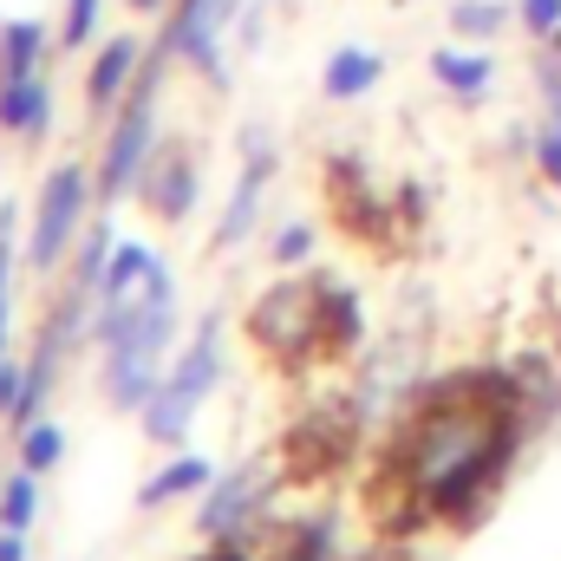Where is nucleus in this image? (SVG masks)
Listing matches in <instances>:
<instances>
[{
    "mask_svg": "<svg viewBox=\"0 0 561 561\" xmlns=\"http://www.w3.org/2000/svg\"><path fill=\"white\" fill-rule=\"evenodd\" d=\"M131 7H138V13H157V7H163V0H131Z\"/></svg>",
    "mask_w": 561,
    "mask_h": 561,
    "instance_id": "nucleus-34",
    "label": "nucleus"
},
{
    "mask_svg": "<svg viewBox=\"0 0 561 561\" xmlns=\"http://www.w3.org/2000/svg\"><path fill=\"white\" fill-rule=\"evenodd\" d=\"M163 66H170V53L157 46L150 59H144L138 85H131V99H125V112H118V125H112V144H105V163H99V190L105 196H131L144 176V163H150V150H157V92H163Z\"/></svg>",
    "mask_w": 561,
    "mask_h": 561,
    "instance_id": "nucleus-5",
    "label": "nucleus"
},
{
    "mask_svg": "<svg viewBox=\"0 0 561 561\" xmlns=\"http://www.w3.org/2000/svg\"><path fill=\"white\" fill-rule=\"evenodd\" d=\"M79 216H85V170L79 163H59L46 183H39V209H33V229H26V262L39 275H53L79 236Z\"/></svg>",
    "mask_w": 561,
    "mask_h": 561,
    "instance_id": "nucleus-7",
    "label": "nucleus"
},
{
    "mask_svg": "<svg viewBox=\"0 0 561 561\" xmlns=\"http://www.w3.org/2000/svg\"><path fill=\"white\" fill-rule=\"evenodd\" d=\"M203 561H249V556H242L236 542H222V549H209V556H203Z\"/></svg>",
    "mask_w": 561,
    "mask_h": 561,
    "instance_id": "nucleus-31",
    "label": "nucleus"
},
{
    "mask_svg": "<svg viewBox=\"0 0 561 561\" xmlns=\"http://www.w3.org/2000/svg\"><path fill=\"white\" fill-rule=\"evenodd\" d=\"M431 79L450 92V99H483L490 85H496V59L483 53V46H437L431 53Z\"/></svg>",
    "mask_w": 561,
    "mask_h": 561,
    "instance_id": "nucleus-13",
    "label": "nucleus"
},
{
    "mask_svg": "<svg viewBox=\"0 0 561 561\" xmlns=\"http://www.w3.org/2000/svg\"><path fill=\"white\" fill-rule=\"evenodd\" d=\"M176 333V280L157 262L138 280V294L125 300H99L92 313V340L105 346V392L118 412H144L150 392L163 386V353Z\"/></svg>",
    "mask_w": 561,
    "mask_h": 561,
    "instance_id": "nucleus-2",
    "label": "nucleus"
},
{
    "mask_svg": "<svg viewBox=\"0 0 561 561\" xmlns=\"http://www.w3.org/2000/svg\"><path fill=\"white\" fill-rule=\"evenodd\" d=\"M0 561H26V529H0Z\"/></svg>",
    "mask_w": 561,
    "mask_h": 561,
    "instance_id": "nucleus-30",
    "label": "nucleus"
},
{
    "mask_svg": "<svg viewBox=\"0 0 561 561\" xmlns=\"http://www.w3.org/2000/svg\"><path fill=\"white\" fill-rule=\"evenodd\" d=\"M33 516H39V477L20 463V470L0 483V529H33Z\"/></svg>",
    "mask_w": 561,
    "mask_h": 561,
    "instance_id": "nucleus-22",
    "label": "nucleus"
},
{
    "mask_svg": "<svg viewBox=\"0 0 561 561\" xmlns=\"http://www.w3.org/2000/svg\"><path fill=\"white\" fill-rule=\"evenodd\" d=\"M7 275H13V209H0V359H7Z\"/></svg>",
    "mask_w": 561,
    "mask_h": 561,
    "instance_id": "nucleus-28",
    "label": "nucleus"
},
{
    "mask_svg": "<svg viewBox=\"0 0 561 561\" xmlns=\"http://www.w3.org/2000/svg\"><path fill=\"white\" fill-rule=\"evenodd\" d=\"M516 26L529 39H556L561 33V0H516Z\"/></svg>",
    "mask_w": 561,
    "mask_h": 561,
    "instance_id": "nucleus-25",
    "label": "nucleus"
},
{
    "mask_svg": "<svg viewBox=\"0 0 561 561\" xmlns=\"http://www.w3.org/2000/svg\"><path fill=\"white\" fill-rule=\"evenodd\" d=\"M20 386H26V366H13V359H0V419L13 412V399H20Z\"/></svg>",
    "mask_w": 561,
    "mask_h": 561,
    "instance_id": "nucleus-29",
    "label": "nucleus"
},
{
    "mask_svg": "<svg viewBox=\"0 0 561 561\" xmlns=\"http://www.w3.org/2000/svg\"><path fill=\"white\" fill-rule=\"evenodd\" d=\"M268 496H275V470H268V463H242V470L216 477V483L203 490V503H196V536H209V542H242V536L255 529V516L268 510Z\"/></svg>",
    "mask_w": 561,
    "mask_h": 561,
    "instance_id": "nucleus-8",
    "label": "nucleus"
},
{
    "mask_svg": "<svg viewBox=\"0 0 561 561\" xmlns=\"http://www.w3.org/2000/svg\"><path fill=\"white\" fill-rule=\"evenodd\" d=\"M144 203L163 216V222H183L190 209H196V157L183 150V144H163V150H150V163H144Z\"/></svg>",
    "mask_w": 561,
    "mask_h": 561,
    "instance_id": "nucleus-10",
    "label": "nucleus"
},
{
    "mask_svg": "<svg viewBox=\"0 0 561 561\" xmlns=\"http://www.w3.org/2000/svg\"><path fill=\"white\" fill-rule=\"evenodd\" d=\"M536 85H542V125H536V144L529 150H536V170L561 190V66L556 59L536 66Z\"/></svg>",
    "mask_w": 561,
    "mask_h": 561,
    "instance_id": "nucleus-15",
    "label": "nucleus"
},
{
    "mask_svg": "<svg viewBox=\"0 0 561 561\" xmlns=\"http://www.w3.org/2000/svg\"><path fill=\"white\" fill-rule=\"evenodd\" d=\"M216 379H222V313H209L203 327H196V340L170 359V373H163V386L150 392V405H144V437L150 444H176L190 419H196V405L216 392Z\"/></svg>",
    "mask_w": 561,
    "mask_h": 561,
    "instance_id": "nucleus-3",
    "label": "nucleus"
},
{
    "mask_svg": "<svg viewBox=\"0 0 561 561\" xmlns=\"http://www.w3.org/2000/svg\"><path fill=\"white\" fill-rule=\"evenodd\" d=\"M216 483V463L209 457H170L150 483L138 490V510H163V503H183V496H196V490H209Z\"/></svg>",
    "mask_w": 561,
    "mask_h": 561,
    "instance_id": "nucleus-17",
    "label": "nucleus"
},
{
    "mask_svg": "<svg viewBox=\"0 0 561 561\" xmlns=\"http://www.w3.org/2000/svg\"><path fill=\"white\" fill-rule=\"evenodd\" d=\"M313 255V229L307 222H287L275 236V268H294V262H307Z\"/></svg>",
    "mask_w": 561,
    "mask_h": 561,
    "instance_id": "nucleus-26",
    "label": "nucleus"
},
{
    "mask_svg": "<svg viewBox=\"0 0 561 561\" xmlns=\"http://www.w3.org/2000/svg\"><path fill=\"white\" fill-rule=\"evenodd\" d=\"M340 561H399L392 549H359V556H340Z\"/></svg>",
    "mask_w": 561,
    "mask_h": 561,
    "instance_id": "nucleus-32",
    "label": "nucleus"
},
{
    "mask_svg": "<svg viewBox=\"0 0 561 561\" xmlns=\"http://www.w3.org/2000/svg\"><path fill=\"white\" fill-rule=\"evenodd\" d=\"M268 176H275V144L249 138V157H242V176H236V190H229V203H222V222H216V249H242L249 242V229H255V216H262V196H268Z\"/></svg>",
    "mask_w": 561,
    "mask_h": 561,
    "instance_id": "nucleus-9",
    "label": "nucleus"
},
{
    "mask_svg": "<svg viewBox=\"0 0 561 561\" xmlns=\"http://www.w3.org/2000/svg\"><path fill=\"white\" fill-rule=\"evenodd\" d=\"M157 268V255L144 249V242H118L112 249V262H105V275H99V300H125V294H138V280Z\"/></svg>",
    "mask_w": 561,
    "mask_h": 561,
    "instance_id": "nucleus-20",
    "label": "nucleus"
},
{
    "mask_svg": "<svg viewBox=\"0 0 561 561\" xmlns=\"http://www.w3.org/2000/svg\"><path fill=\"white\" fill-rule=\"evenodd\" d=\"M379 79H386V59H379L373 46H340V53H327L320 92H327L333 105H353V99H366Z\"/></svg>",
    "mask_w": 561,
    "mask_h": 561,
    "instance_id": "nucleus-14",
    "label": "nucleus"
},
{
    "mask_svg": "<svg viewBox=\"0 0 561 561\" xmlns=\"http://www.w3.org/2000/svg\"><path fill=\"white\" fill-rule=\"evenodd\" d=\"M516 392L503 379H450L424 392L392 437V496L405 523H463L516 457Z\"/></svg>",
    "mask_w": 561,
    "mask_h": 561,
    "instance_id": "nucleus-1",
    "label": "nucleus"
},
{
    "mask_svg": "<svg viewBox=\"0 0 561 561\" xmlns=\"http://www.w3.org/2000/svg\"><path fill=\"white\" fill-rule=\"evenodd\" d=\"M366 333V313L346 287H327V353H353Z\"/></svg>",
    "mask_w": 561,
    "mask_h": 561,
    "instance_id": "nucleus-21",
    "label": "nucleus"
},
{
    "mask_svg": "<svg viewBox=\"0 0 561 561\" xmlns=\"http://www.w3.org/2000/svg\"><path fill=\"white\" fill-rule=\"evenodd\" d=\"M138 72H144L138 33L105 39V46H99V59H92V72H85V105H92V112H112V105L138 85Z\"/></svg>",
    "mask_w": 561,
    "mask_h": 561,
    "instance_id": "nucleus-11",
    "label": "nucleus"
},
{
    "mask_svg": "<svg viewBox=\"0 0 561 561\" xmlns=\"http://www.w3.org/2000/svg\"><path fill=\"white\" fill-rule=\"evenodd\" d=\"M242 20V0H176L170 26H163V53L196 66L209 85H229V59H222V33Z\"/></svg>",
    "mask_w": 561,
    "mask_h": 561,
    "instance_id": "nucleus-6",
    "label": "nucleus"
},
{
    "mask_svg": "<svg viewBox=\"0 0 561 561\" xmlns=\"http://www.w3.org/2000/svg\"><path fill=\"white\" fill-rule=\"evenodd\" d=\"M542 46H549V53H542V59H556V66H561V33H556V39H542Z\"/></svg>",
    "mask_w": 561,
    "mask_h": 561,
    "instance_id": "nucleus-33",
    "label": "nucleus"
},
{
    "mask_svg": "<svg viewBox=\"0 0 561 561\" xmlns=\"http://www.w3.org/2000/svg\"><path fill=\"white\" fill-rule=\"evenodd\" d=\"M510 20H516V7H510V0H457V7H450V33H457V39H470V46H490Z\"/></svg>",
    "mask_w": 561,
    "mask_h": 561,
    "instance_id": "nucleus-19",
    "label": "nucleus"
},
{
    "mask_svg": "<svg viewBox=\"0 0 561 561\" xmlns=\"http://www.w3.org/2000/svg\"><path fill=\"white\" fill-rule=\"evenodd\" d=\"M99 7H105V0H66V33H59V39H66V46H85L92 26H99Z\"/></svg>",
    "mask_w": 561,
    "mask_h": 561,
    "instance_id": "nucleus-27",
    "label": "nucleus"
},
{
    "mask_svg": "<svg viewBox=\"0 0 561 561\" xmlns=\"http://www.w3.org/2000/svg\"><path fill=\"white\" fill-rule=\"evenodd\" d=\"M53 125V85L39 79H0V131L7 138H46Z\"/></svg>",
    "mask_w": 561,
    "mask_h": 561,
    "instance_id": "nucleus-12",
    "label": "nucleus"
},
{
    "mask_svg": "<svg viewBox=\"0 0 561 561\" xmlns=\"http://www.w3.org/2000/svg\"><path fill=\"white\" fill-rule=\"evenodd\" d=\"M46 20H7L0 26V79H39L46 72Z\"/></svg>",
    "mask_w": 561,
    "mask_h": 561,
    "instance_id": "nucleus-18",
    "label": "nucleus"
},
{
    "mask_svg": "<svg viewBox=\"0 0 561 561\" xmlns=\"http://www.w3.org/2000/svg\"><path fill=\"white\" fill-rule=\"evenodd\" d=\"M249 333L262 353H275L287 366L327 353V280H275L249 307Z\"/></svg>",
    "mask_w": 561,
    "mask_h": 561,
    "instance_id": "nucleus-4",
    "label": "nucleus"
},
{
    "mask_svg": "<svg viewBox=\"0 0 561 561\" xmlns=\"http://www.w3.org/2000/svg\"><path fill=\"white\" fill-rule=\"evenodd\" d=\"M340 523L320 510V516H300V523H287L275 542H268V561H340Z\"/></svg>",
    "mask_w": 561,
    "mask_h": 561,
    "instance_id": "nucleus-16",
    "label": "nucleus"
},
{
    "mask_svg": "<svg viewBox=\"0 0 561 561\" xmlns=\"http://www.w3.org/2000/svg\"><path fill=\"white\" fill-rule=\"evenodd\" d=\"M59 457H66V431H59V424L33 419L26 431H20V463H26L33 477H46V470H53Z\"/></svg>",
    "mask_w": 561,
    "mask_h": 561,
    "instance_id": "nucleus-23",
    "label": "nucleus"
},
{
    "mask_svg": "<svg viewBox=\"0 0 561 561\" xmlns=\"http://www.w3.org/2000/svg\"><path fill=\"white\" fill-rule=\"evenodd\" d=\"M112 249H118L112 222H92V236H85V249H79V287H85V294H99V275H105Z\"/></svg>",
    "mask_w": 561,
    "mask_h": 561,
    "instance_id": "nucleus-24",
    "label": "nucleus"
}]
</instances>
